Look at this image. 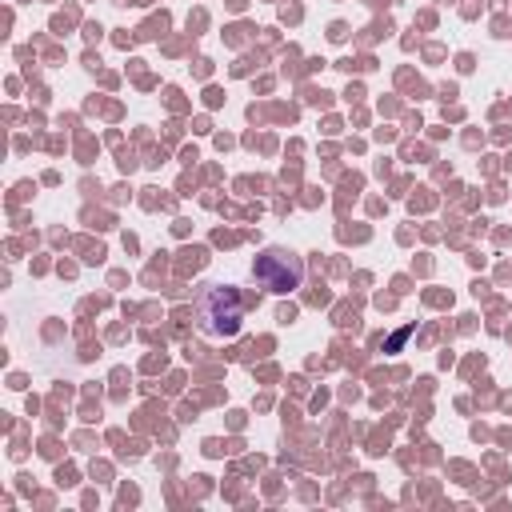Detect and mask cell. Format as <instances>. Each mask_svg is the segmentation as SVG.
I'll list each match as a JSON object with an SVG mask.
<instances>
[{"instance_id": "1", "label": "cell", "mask_w": 512, "mask_h": 512, "mask_svg": "<svg viewBox=\"0 0 512 512\" xmlns=\"http://www.w3.org/2000/svg\"><path fill=\"white\" fill-rule=\"evenodd\" d=\"M200 320H204L208 332L228 336V332H236V324H240V300H236L228 288H216V292H208V300H204V308H200Z\"/></svg>"}, {"instance_id": "2", "label": "cell", "mask_w": 512, "mask_h": 512, "mask_svg": "<svg viewBox=\"0 0 512 512\" xmlns=\"http://www.w3.org/2000/svg\"><path fill=\"white\" fill-rule=\"evenodd\" d=\"M256 276H260L272 292H288V288L300 284V264H296L288 252L272 248V252H264V256L256 260Z\"/></svg>"}]
</instances>
